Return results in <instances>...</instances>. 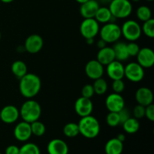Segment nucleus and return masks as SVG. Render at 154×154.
I'll use <instances>...</instances> for the list:
<instances>
[{"mask_svg":"<svg viewBox=\"0 0 154 154\" xmlns=\"http://www.w3.org/2000/svg\"><path fill=\"white\" fill-rule=\"evenodd\" d=\"M42 81L38 75L27 73L20 79L19 89L21 95L27 99L35 97L40 92Z\"/></svg>","mask_w":154,"mask_h":154,"instance_id":"obj_1","label":"nucleus"},{"mask_svg":"<svg viewBox=\"0 0 154 154\" xmlns=\"http://www.w3.org/2000/svg\"><path fill=\"white\" fill-rule=\"evenodd\" d=\"M78 125L80 134L86 138H95L100 132V124L99 120L91 115L81 117Z\"/></svg>","mask_w":154,"mask_h":154,"instance_id":"obj_2","label":"nucleus"},{"mask_svg":"<svg viewBox=\"0 0 154 154\" xmlns=\"http://www.w3.org/2000/svg\"><path fill=\"white\" fill-rule=\"evenodd\" d=\"M41 114L42 107L40 104L32 99L24 102L20 110V116L22 117L23 121L29 123L38 120Z\"/></svg>","mask_w":154,"mask_h":154,"instance_id":"obj_3","label":"nucleus"},{"mask_svg":"<svg viewBox=\"0 0 154 154\" xmlns=\"http://www.w3.org/2000/svg\"><path fill=\"white\" fill-rule=\"evenodd\" d=\"M108 8L112 16L118 19L128 17L132 11V3L129 0H112Z\"/></svg>","mask_w":154,"mask_h":154,"instance_id":"obj_4","label":"nucleus"},{"mask_svg":"<svg viewBox=\"0 0 154 154\" xmlns=\"http://www.w3.org/2000/svg\"><path fill=\"white\" fill-rule=\"evenodd\" d=\"M101 39L108 43L117 42L121 37V27L117 23L109 22L105 23V25L99 29Z\"/></svg>","mask_w":154,"mask_h":154,"instance_id":"obj_5","label":"nucleus"},{"mask_svg":"<svg viewBox=\"0 0 154 154\" xmlns=\"http://www.w3.org/2000/svg\"><path fill=\"white\" fill-rule=\"evenodd\" d=\"M142 31L141 27L138 23L133 20L126 21L121 27V33L126 40L129 42H135L138 40Z\"/></svg>","mask_w":154,"mask_h":154,"instance_id":"obj_6","label":"nucleus"},{"mask_svg":"<svg viewBox=\"0 0 154 154\" xmlns=\"http://www.w3.org/2000/svg\"><path fill=\"white\" fill-rule=\"evenodd\" d=\"M99 23L95 18H86L80 26L81 35L86 39L94 38L99 32Z\"/></svg>","mask_w":154,"mask_h":154,"instance_id":"obj_7","label":"nucleus"},{"mask_svg":"<svg viewBox=\"0 0 154 154\" xmlns=\"http://www.w3.org/2000/svg\"><path fill=\"white\" fill-rule=\"evenodd\" d=\"M144 68L138 63H129L124 67V77L132 82H139L144 78Z\"/></svg>","mask_w":154,"mask_h":154,"instance_id":"obj_8","label":"nucleus"},{"mask_svg":"<svg viewBox=\"0 0 154 154\" xmlns=\"http://www.w3.org/2000/svg\"><path fill=\"white\" fill-rule=\"evenodd\" d=\"M105 105L110 112L118 113L125 108L124 99L120 93H111L106 98Z\"/></svg>","mask_w":154,"mask_h":154,"instance_id":"obj_9","label":"nucleus"},{"mask_svg":"<svg viewBox=\"0 0 154 154\" xmlns=\"http://www.w3.org/2000/svg\"><path fill=\"white\" fill-rule=\"evenodd\" d=\"M75 110L81 117L91 115L93 110V104L90 99L81 96L75 102Z\"/></svg>","mask_w":154,"mask_h":154,"instance_id":"obj_10","label":"nucleus"},{"mask_svg":"<svg viewBox=\"0 0 154 154\" xmlns=\"http://www.w3.org/2000/svg\"><path fill=\"white\" fill-rule=\"evenodd\" d=\"M44 41L39 35H30L25 41L24 48L28 53L32 54H37L42 49Z\"/></svg>","mask_w":154,"mask_h":154,"instance_id":"obj_11","label":"nucleus"},{"mask_svg":"<svg viewBox=\"0 0 154 154\" xmlns=\"http://www.w3.org/2000/svg\"><path fill=\"white\" fill-rule=\"evenodd\" d=\"M85 73L87 76L92 80L102 78L104 74V66L97 60H90L85 66Z\"/></svg>","mask_w":154,"mask_h":154,"instance_id":"obj_12","label":"nucleus"},{"mask_svg":"<svg viewBox=\"0 0 154 154\" xmlns=\"http://www.w3.org/2000/svg\"><path fill=\"white\" fill-rule=\"evenodd\" d=\"M20 117V111L14 105H6L0 111V119L7 124L14 123Z\"/></svg>","mask_w":154,"mask_h":154,"instance_id":"obj_13","label":"nucleus"},{"mask_svg":"<svg viewBox=\"0 0 154 154\" xmlns=\"http://www.w3.org/2000/svg\"><path fill=\"white\" fill-rule=\"evenodd\" d=\"M32 135V134L30 123L26 121H22L16 125L14 130V135L15 138L22 142L28 141Z\"/></svg>","mask_w":154,"mask_h":154,"instance_id":"obj_14","label":"nucleus"},{"mask_svg":"<svg viewBox=\"0 0 154 154\" xmlns=\"http://www.w3.org/2000/svg\"><path fill=\"white\" fill-rule=\"evenodd\" d=\"M138 63L143 68H150L154 64V52L149 48L140 49L137 54Z\"/></svg>","mask_w":154,"mask_h":154,"instance_id":"obj_15","label":"nucleus"},{"mask_svg":"<svg viewBox=\"0 0 154 154\" xmlns=\"http://www.w3.org/2000/svg\"><path fill=\"white\" fill-rule=\"evenodd\" d=\"M107 74L113 81L123 79L124 78V66L121 62L114 60L107 66Z\"/></svg>","mask_w":154,"mask_h":154,"instance_id":"obj_16","label":"nucleus"},{"mask_svg":"<svg viewBox=\"0 0 154 154\" xmlns=\"http://www.w3.org/2000/svg\"><path fill=\"white\" fill-rule=\"evenodd\" d=\"M80 14L81 16L86 18H94L96 11L100 7L99 2L97 0H88L86 2L81 4Z\"/></svg>","mask_w":154,"mask_h":154,"instance_id":"obj_17","label":"nucleus"},{"mask_svg":"<svg viewBox=\"0 0 154 154\" xmlns=\"http://www.w3.org/2000/svg\"><path fill=\"white\" fill-rule=\"evenodd\" d=\"M135 99L139 105L146 107L153 104V92L148 87H141L135 93Z\"/></svg>","mask_w":154,"mask_h":154,"instance_id":"obj_18","label":"nucleus"},{"mask_svg":"<svg viewBox=\"0 0 154 154\" xmlns=\"http://www.w3.org/2000/svg\"><path fill=\"white\" fill-rule=\"evenodd\" d=\"M69 147L63 140L55 138L48 143V154H68Z\"/></svg>","mask_w":154,"mask_h":154,"instance_id":"obj_19","label":"nucleus"},{"mask_svg":"<svg viewBox=\"0 0 154 154\" xmlns=\"http://www.w3.org/2000/svg\"><path fill=\"white\" fill-rule=\"evenodd\" d=\"M96 60L102 65V66H108L109 63L115 60V54H114L113 48L111 47H105L99 49L97 54Z\"/></svg>","mask_w":154,"mask_h":154,"instance_id":"obj_20","label":"nucleus"},{"mask_svg":"<svg viewBox=\"0 0 154 154\" xmlns=\"http://www.w3.org/2000/svg\"><path fill=\"white\" fill-rule=\"evenodd\" d=\"M123 150V142L114 138L108 141L105 146L106 154H121Z\"/></svg>","mask_w":154,"mask_h":154,"instance_id":"obj_21","label":"nucleus"},{"mask_svg":"<svg viewBox=\"0 0 154 154\" xmlns=\"http://www.w3.org/2000/svg\"><path fill=\"white\" fill-rule=\"evenodd\" d=\"M114 54H115V60L118 61H126L129 59V55L128 54L126 44L123 42H117L113 47Z\"/></svg>","mask_w":154,"mask_h":154,"instance_id":"obj_22","label":"nucleus"},{"mask_svg":"<svg viewBox=\"0 0 154 154\" xmlns=\"http://www.w3.org/2000/svg\"><path fill=\"white\" fill-rule=\"evenodd\" d=\"M94 18L98 23H107L112 20L114 17L111 14L109 8L107 7H99L96 11Z\"/></svg>","mask_w":154,"mask_h":154,"instance_id":"obj_23","label":"nucleus"},{"mask_svg":"<svg viewBox=\"0 0 154 154\" xmlns=\"http://www.w3.org/2000/svg\"><path fill=\"white\" fill-rule=\"evenodd\" d=\"M123 127L125 132L128 134L136 133L140 128V123L138 119L135 117H129L123 123Z\"/></svg>","mask_w":154,"mask_h":154,"instance_id":"obj_24","label":"nucleus"},{"mask_svg":"<svg viewBox=\"0 0 154 154\" xmlns=\"http://www.w3.org/2000/svg\"><path fill=\"white\" fill-rule=\"evenodd\" d=\"M11 71L14 76L20 79L26 74H27V66L24 62L21 60H17L12 64Z\"/></svg>","mask_w":154,"mask_h":154,"instance_id":"obj_25","label":"nucleus"},{"mask_svg":"<svg viewBox=\"0 0 154 154\" xmlns=\"http://www.w3.org/2000/svg\"><path fill=\"white\" fill-rule=\"evenodd\" d=\"M94 84H93L94 93L96 94L99 95V96L105 94L107 90H108L107 81L102 78H98V79L94 80Z\"/></svg>","mask_w":154,"mask_h":154,"instance_id":"obj_26","label":"nucleus"},{"mask_svg":"<svg viewBox=\"0 0 154 154\" xmlns=\"http://www.w3.org/2000/svg\"><path fill=\"white\" fill-rule=\"evenodd\" d=\"M63 133L68 138H75L80 134L78 123H69L63 127Z\"/></svg>","mask_w":154,"mask_h":154,"instance_id":"obj_27","label":"nucleus"},{"mask_svg":"<svg viewBox=\"0 0 154 154\" xmlns=\"http://www.w3.org/2000/svg\"><path fill=\"white\" fill-rule=\"evenodd\" d=\"M137 17L141 21L145 22L152 18V12L149 7L146 5H141L137 9Z\"/></svg>","mask_w":154,"mask_h":154,"instance_id":"obj_28","label":"nucleus"},{"mask_svg":"<svg viewBox=\"0 0 154 154\" xmlns=\"http://www.w3.org/2000/svg\"><path fill=\"white\" fill-rule=\"evenodd\" d=\"M30 126H31L32 134L37 137L42 136L45 135V132H46V127H45V124L38 120L31 123Z\"/></svg>","mask_w":154,"mask_h":154,"instance_id":"obj_29","label":"nucleus"},{"mask_svg":"<svg viewBox=\"0 0 154 154\" xmlns=\"http://www.w3.org/2000/svg\"><path fill=\"white\" fill-rule=\"evenodd\" d=\"M19 154H41V151L35 144L26 143L20 148Z\"/></svg>","mask_w":154,"mask_h":154,"instance_id":"obj_30","label":"nucleus"},{"mask_svg":"<svg viewBox=\"0 0 154 154\" xmlns=\"http://www.w3.org/2000/svg\"><path fill=\"white\" fill-rule=\"evenodd\" d=\"M141 31H143L144 34L147 37L151 38L154 37V20L153 18L144 22Z\"/></svg>","mask_w":154,"mask_h":154,"instance_id":"obj_31","label":"nucleus"},{"mask_svg":"<svg viewBox=\"0 0 154 154\" xmlns=\"http://www.w3.org/2000/svg\"><path fill=\"white\" fill-rule=\"evenodd\" d=\"M106 122L111 127H116L120 124L119 114L117 112H110L106 117Z\"/></svg>","mask_w":154,"mask_h":154,"instance_id":"obj_32","label":"nucleus"},{"mask_svg":"<svg viewBox=\"0 0 154 154\" xmlns=\"http://www.w3.org/2000/svg\"><path fill=\"white\" fill-rule=\"evenodd\" d=\"M126 47L129 57H135L140 51L139 46L135 42H130L129 44H126Z\"/></svg>","mask_w":154,"mask_h":154,"instance_id":"obj_33","label":"nucleus"},{"mask_svg":"<svg viewBox=\"0 0 154 154\" xmlns=\"http://www.w3.org/2000/svg\"><path fill=\"white\" fill-rule=\"evenodd\" d=\"M133 116L136 119H141L144 117L145 115V107L143 106V105H138L134 108L133 109Z\"/></svg>","mask_w":154,"mask_h":154,"instance_id":"obj_34","label":"nucleus"},{"mask_svg":"<svg viewBox=\"0 0 154 154\" xmlns=\"http://www.w3.org/2000/svg\"><path fill=\"white\" fill-rule=\"evenodd\" d=\"M112 88L114 93H121L125 89V84L123 81V79L114 80L112 84Z\"/></svg>","mask_w":154,"mask_h":154,"instance_id":"obj_35","label":"nucleus"},{"mask_svg":"<svg viewBox=\"0 0 154 154\" xmlns=\"http://www.w3.org/2000/svg\"><path fill=\"white\" fill-rule=\"evenodd\" d=\"M94 90H93V87L91 84H87L84 86L81 90V94H82L83 97L88 98L90 99L92 96L94 95Z\"/></svg>","mask_w":154,"mask_h":154,"instance_id":"obj_36","label":"nucleus"},{"mask_svg":"<svg viewBox=\"0 0 154 154\" xmlns=\"http://www.w3.org/2000/svg\"><path fill=\"white\" fill-rule=\"evenodd\" d=\"M144 117H147L150 121H154V105L153 104H150V105L145 107V115H144Z\"/></svg>","mask_w":154,"mask_h":154,"instance_id":"obj_37","label":"nucleus"},{"mask_svg":"<svg viewBox=\"0 0 154 154\" xmlns=\"http://www.w3.org/2000/svg\"><path fill=\"white\" fill-rule=\"evenodd\" d=\"M118 114L119 117H120V124H123L126 120H128L130 117V112L129 111V110L125 108H123L121 111H119Z\"/></svg>","mask_w":154,"mask_h":154,"instance_id":"obj_38","label":"nucleus"},{"mask_svg":"<svg viewBox=\"0 0 154 154\" xmlns=\"http://www.w3.org/2000/svg\"><path fill=\"white\" fill-rule=\"evenodd\" d=\"M20 148L16 145H10L6 148L5 154H19Z\"/></svg>","mask_w":154,"mask_h":154,"instance_id":"obj_39","label":"nucleus"},{"mask_svg":"<svg viewBox=\"0 0 154 154\" xmlns=\"http://www.w3.org/2000/svg\"><path fill=\"white\" fill-rule=\"evenodd\" d=\"M106 45H107L106 42H105V41L102 40V39H100V40L98 41V42H97V47L99 48V49L106 47Z\"/></svg>","mask_w":154,"mask_h":154,"instance_id":"obj_40","label":"nucleus"},{"mask_svg":"<svg viewBox=\"0 0 154 154\" xmlns=\"http://www.w3.org/2000/svg\"><path fill=\"white\" fill-rule=\"evenodd\" d=\"M117 138L119 140V141L123 142V141H125V139H126V136H125L123 134H119V135L117 136Z\"/></svg>","mask_w":154,"mask_h":154,"instance_id":"obj_41","label":"nucleus"},{"mask_svg":"<svg viewBox=\"0 0 154 154\" xmlns=\"http://www.w3.org/2000/svg\"><path fill=\"white\" fill-rule=\"evenodd\" d=\"M111 1L112 0H99V2H100L102 4H110Z\"/></svg>","mask_w":154,"mask_h":154,"instance_id":"obj_42","label":"nucleus"},{"mask_svg":"<svg viewBox=\"0 0 154 154\" xmlns=\"http://www.w3.org/2000/svg\"><path fill=\"white\" fill-rule=\"evenodd\" d=\"M93 39H94V38H87V39H86V40H87V43L88 44V45H93V42H94Z\"/></svg>","mask_w":154,"mask_h":154,"instance_id":"obj_43","label":"nucleus"},{"mask_svg":"<svg viewBox=\"0 0 154 154\" xmlns=\"http://www.w3.org/2000/svg\"><path fill=\"white\" fill-rule=\"evenodd\" d=\"M0 1L3 3H11L14 1V0H0Z\"/></svg>","mask_w":154,"mask_h":154,"instance_id":"obj_44","label":"nucleus"},{"mask_svg":"<svg viewBox=\"0 0 154 154\" xmlns=\"http://www.w3.org/2000/svg\"><path fill=\"white\" fill-rule=\"evenodd\" d=\"M75 1H76L77 2L80 3V4H82V3L86 2L88 1V0H75Z\"/></svg>","mask_w":154,"mask_h":154,"instance_id":"obj_45","label":"nucleus"},{"mask_svg":"<svg viewBox=\"0 0 154 154\" xmlns=\"http://www.w3.org/2000/svg\"><path fill=\"white\" fill-rule=\"evenodd\" d=\"M132 1H133V2H139L140 0H132Z\"/></svg>","mask_w":154,"mask_h":154,"instance_id":"obj_46","label":"nucleus"},{"mask_svg":"<svg viewBox=\"0 0 154 154\" xmlns=\"http://www.w3.org/2000/svg\"><path fill=\"white\" fill-rule=\"evenodd\" d=\"M1 38H2V34H1V32H0V40H1Z\"/></svg>","mask_w":154,"mask_h":154,"instance_id":"obj_47","label":"nucleus"},{"mask_svg":"<svg viewBox=\"0 0 154 154\" xmlns=\"http://www.w3.org/2000/svg\"><path fill=\"white\" fill-rule=\"evenodd\" d=\"M146 1H148V2H152V1H153V0H146Z\"/></svg>","mask_w":154,"mask_h":154,"instance_id":"obj_48","label":"nucleus"},{"mask_svg":"<svg viewBox=\"0 0 154 154\" xmlns=\"http://www.w3.org/2000/svg\"><path fill=\"white\" fill-rule=\"evenodd\" d=\"M0 154H2V153H0Z\"/></svg>","mask_w":154,"mask_h":154,"instance_id":"obj_49","label":"nucleus"}]
</instances>
